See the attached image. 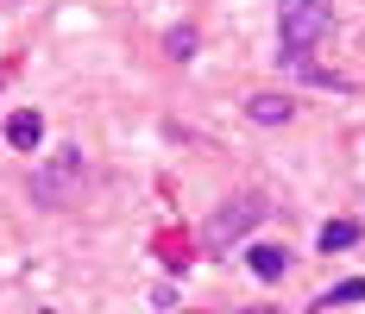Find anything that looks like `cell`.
I'll return each mask as SVG.
<instances>
[{"instance_id": "obj_1", "label": "cell", "mask_w": 365, "mask_h": 314, "mask_svg": "<svg viewBox=\"0 0 365 314\" xmlns=\"http://www.w3.org/2000/svg\"><path fill=\"white\" fill-rule=\"evenodd\" d=\"M334 26V6L328 0H277V57L284 63H296V70H309V51L328 38Z\"/></svg>"}, {"instance_id": "obj_2", "label": "cell", "mask_w": 365, "mask_h": 314, "mask_svg": "<svg viewBox=\"0 0 365 314\" xmlns=\"http://www.w3.org/2000/svg\"><path fill=\"white\" fill-rule=\"evenodd\" d=\"M76 182H82V151H76V145H63V151H51V157L32 170V202L63 208V202L76 195Z\"/></svg>"}, {"instance_id": "obj_3", "label": "cell", "mask_w": 365, "mask_h": 314, "mask_svg": "<svg viewBox=\"0 0 365 314\" xmlns=\"http://www.w3.org/2000/svg\"><path fill=\"white\" fill-rule=\"evenodd\" d=\"M258 220H264V195H233V202H220V208L208 214V245L227 251L233 239H246Z\"/></svg>"}, {"instance_id": "obj_4", "label": "cell", "mask_w": 365, "mask_h": 314, "mask_svg": "<svg viewBox=\"0 0 365 314\" xmlns=\"http://www.w3.org/2000/svg\"><path fill=\"white\" fill-rule=\"evenodd\" d=\"M38 139H44V113H38V107L6 113V145H13V151H38Z\"/></svg>"}, {"instance_id": "obj_5", "label": "cell", "mask_w": 365, "mask_h": 314, "mask_svg": "<svg viewBox=\"0 0 365 314\" xmlns=\"http://www.w3.org/2000/svg\"><path fill=\"white\" fill-rule=\"evenodd\" d=\"M246 264H252V277H258V283H277L284 271H290L284 245H252V251H246Z\"/></svg>"}, {"instance_id": "obj_6", "label": "cell", "mask_w": 365, "mask_h": 314, "mask_svg": "<svg viewBox=\"0 0 365 314\" xmlns=\"http://www.w3.org/2000/svg\"><path fill=\"white\" fill-rule=\"evenodd\" d=\"M290 113L296 107L284 101V95H252V101H246V120H252V126H284Z\"/></svg>"}, {"instance_id": "obj_7", "label": "cell", "mask_w": 365, "mask_h": 314, "mask_svg": "<svg viewBox=\"0 0 365 314\" xmlns=\"http://www.w3.org/2000/svg\"><path fill=\"white\" fill-rule=\"evenodd\" d=\"M353 239H359V226H353V220H328V226H322V251H346Z\"/></svg>"}, {"instance_id": "obj_8", "label": "cell", "mask_w": 365, "mask_h": 314, "mask_svg": "<svg viewBox=\"0 0 365 314\" xmlns=\"http://www.w3.org/2000/svg\"><path fill=\"white\" fill-rule=\"evenodd\" d=\"M346 302H365V277H346V283H334L328 295H322V308H346Z\"/></svg>"}, {"instance_id": "obj_9", "label": "cell", "mask_w": 365, "mask_h": 314, "mask_svg": "<svg viewBox=\"0 0 365 314\" xmlns=\"http://www.w3.org/2000/svg\"><path fill=\"white\" fill-rule=\"evenodd\" d=\"M164 51H170L177 63H182V57H195V32H170V38H164Z\"/></svg>"}]
</instances>
